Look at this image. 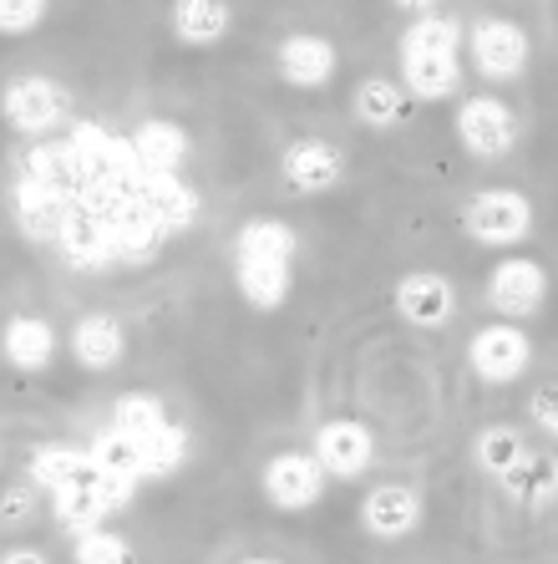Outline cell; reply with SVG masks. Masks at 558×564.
I'll return each instance as SVG.
<instances>
[{
  "instance_id": "6da1fadb",
  "label": "cell",
  "mask_w": 558,
  "mask_h": 564,
  "mask_svg": "<svg viewBox=\"0 0 558 564\" xmlns=\"http://www.w3.org/2000/svg\"><path fill=\"white\" fill-rule=\"evenodd\" d=\"M457 21L447 15H416L412 31L402 36V77L406 93L422 97V102H441V97L457 93L462 82V66H457Z\"/></svg>"
},
{
  "instance_id": "7a4b0ae2",
  "label": "cell",
  "mask_w": 558,
  "mask_h": 564,
  "mask_svg": "<svg viewBox=\"0 0 558 564\" xmlns=\"http://www.w3.org/2000/svg\"><path fill=\"white\" fill-rule=\"evenodd\" d=\"M0 112H6V122H11L15 132L41 138V132L62 128V122L72 118V97H66V87L62 82H52V77H21V82L6 87Z\"/></svg>"
},
{
  "instance_id": "3957f363",
  "label": "cell",
  "mask_w": 558,
  "mask_h": 564,
  "mask_svg": "<svg viewBox=\"0 0 558 564\" xmlns=\"http://www.w3.org/2000/svg\"><path fill=\"white\" fill-rule=\"evenodd\" d=\"M533 209L518 188H482L478 198L462 214V229H468L478 245H518L528 235Z\"/></svg>"
},
{
  "instance_id": "277c9868",
  "label": "cell",
  "mask_w": 558,
  "mask_h": 564,
  "mask_svg": "<svg viewBox=\"0 0 558 564\" xmlns=\"http://www.w3.org/2000/svg\"><path fill=\"white\" fill-rule=\"evenodd\" d=\"M457 138H462V148L472 158L497 163V158H507L513 143H518V122H513V112L497 97H468V102L457 107Z\"/></svg>"
},
{
  "instance_id": "5b68a950",
  "label": "cell",
  "mask_w": 558,
  "mask_h": 564,
  "mask_svg": "<svg viewBox=\"0 0 558 564\" xmlns=\"http://www.w3.org/2000/svg\"><path fill=\"white\" fill-rule=\"evenodd\" d=\"M468 361L482 381H493V387H507V381H518L533 361V346L518 326H482L468 346Z\"/></svg>"
},
{
  "instance_id": "8992f818",
  "label": "cell",
  "mask_w": 558,
  "mask_h": 564,
  "mask_svg": "<svg viewBox=\"0 0 558 564\" xmlns=\"http://www.w3.org/2000/svg\"><path fill=\"white\" fill-rule=\"evenodd\" d=\"M371 458H376V437H371L365 422L336 417L315 433V463L325 468V478H330V473H336V478H361V473L371 468Z\"/></svg>"
},
{
  "instance_id": "52a82bcc",
  "label": "cell",
  "mask_w": 558,
  "mask_h": 564,
  "mask_svg": "<svg viewBox=\"0 0 558 564\" xmlns=\"http://www.w3.org/2000/svg\"><path fill=\"white\" fill-rule=\"evenodd\" d=\"M264 494H270L274 509H285V513L310 509L325 494V468L315 463V453H280L264 468Z\"/></svg>"
},
{
  "instance_id": "ba28073f",
  "label": "cell",
  "mask_w": 558,
  "mask_h": 564,
  "mask_svg": "<svg viewBox=\"0 0 558 564\" xmlns=\"http://www.w3.org/2000/svg\"><path fill=\"white\" fill-rule=\"evenodd\" d=\"M544 295H548V275H544V264H533V260H503L488 275V305L497 315H507V321L533 315L544 305Z\"/></svg>"
},
{
  "instance_id": "9c48e42d",
  "label": "cell",
  "mask_w": 558,
  "mask_h": 564,
  "mask_svg": "<svg viewBox=\"0 0 558 564\" xmlns=\"http://www.w3.org/2000/svg\"><path fill=\"white\" fill-rule=\"evenodd\" d=\"M285 184L295 188V194H330V188L340 184V148L325 143V138H295V143L285 148Z\"/></svg>"
},
{
  "instance_id": "30bf717a",
  "label": "cell",
  "mask_w": 558,
  "mask_h": 564,
  "mask_svg": "<svg viewBox=\"0 0 558 564\" xmlns=\"http://www.w3.org/2000/svg\"><path fill=\"white\" fill-rule=\"evenodd\" d=\"M472 56H478V72L493 82H513L528 62V36H523L513 21H482L472 31Z\"/></svg>"
},
{
  "instance_id": "8fae6325",
  "label": "cell",
  "mask_w": 558,
  "mask_h": 564,
  "mask_svg": "<svg viewBox=\"0 0 558 564\" xmlns=\"http://www.w3.org/2000/svg\"><path fill=\"white\" fill-rule=\"evenodd\" d=\"M361 524L376 539H406L416 524H422V499H416L406 484H381L365 494Z\"/></svg>"
},
{
  "instance_id": "7c38bea8",
  "label": "cell",
  "mask_w": 558,
  "mask_h": 564,
  "mask_svg": "<svg viewBox=\"0 0 558 564\" xmlns=\"http://www.w3.org/2000/svg\"><path fill=\"white\" fill-rule=\"evenodd\" d=\"M280 77L299 93H315L325 82L336 77V46L325 36H285L280 46Z\"/></svg>"
},
{
  "instance_id": "4fadbf2b",
  "label": "cell",
  "mask_w": 558,
  "mask_h": 564,
  "mask_svg": "<svg viewBox=\"0 0 558 564\" xmlns=\"http://www.w3.org/2000/svg\"><path fill=\"white\" fill-rule=\"evenodd\" d=\"M0 356L15 371H46L56 361V330L41 315H15L11 326L0 330Z\"/></svg>"
},
{
  "instance_id": "5bb4252c",
  "label": "cell",
  "mask_w": 558,
  "mask_h": 564,
  "mask_svg": "<svg viewBox=\"0 0 558 564\" xmlns=\"http://www.w3.org/2000/svg\"><path fill=\"white\" fill-rule=\"evenodd\" d=\"M396 311L412 326H441L452 315V285L431 270H416V275L396 280Z\"/></svg>"
},
{
  "instance_id": "9a60e30c",
  "label": "cell",
  "mask_w": 558,
  "mask_h": 564,
  "mask_svg": "<svg viewBox=\"0 0 558 564\" xmlns=\"http://www.w3.org/2000/svg\"><path fill=\"white\" fill-rule=\"evenodd\" d=\"M128 148H132V158H138L143 173H178V163L188 158V132H183L178 122L147 118V122H138Z\"/></svg>"
},
{
  "instance_id": "2e32d148",
  "label": "cell",
  "mask_w": 558,
  "mask_h": 564,
  "mask_svg": "<svg viewBox=\"0 0 558 564\" xmlns=\"http://www.w3.org/2000/svg\"><path fill=\"white\" fill-rule=\"evenodd\" d=\"M128 351V336H122L118 315H81L77 330H72V356H77L87 371H112Z\"/></svg>"
},
{
  "instance_id": "e0dca14e",
  "label": "cell",
  "mask_w": 558,
  "mask_h": 564,
  "mask_svg": "<svg viewBox=\"0 0 558 564\" xmlns=\"http://www.w3.org/2000/svg\"><path fill=\"white\" fill-rule=\"evenodd\" d=\"M229 0H173V36L183 46H214L229 36Z\"/></svg>"
},
{
  "instance_id": "ac0fdd59",
  "label": "cell",
  "mask_w": 558,
  "mask_h": 564,
  "mask_svg": "<svg viewBox=\"0 0 558 564\" xmlns=\"http://www.w3.org/2000/svg\"><path fill=\"white\" fill-rule=\"evenodd\" d=\"M239 295L254 311H280L289 301V260H239Z\"/></svg>"
},
{
  "instance_id": "d6986e66",
  "label": "cell",
  "mask_w": 558,
  "mask_h": 564,
  "mask_svg": "<svg viewBox=\"0 0 558 564\" xmlns=\"http://www.w3.org/2000/svg\"><path fill=\"white\" fill-rule=\"evenodd\" d=\"M87 478H97V468H91V458L77 453V447H41L36 458H31V484L52 488V494H62L72 484H87Z\"/></svg>"
},
{
  "instance_id": "ffe728a7",
  "label": "cell",
  "mask_w": 558,
  "mask_h": 564,
  "mask_svg": "<svg viewBox=\"0 0 558 564\" xmlns=\"http://www.w3.org/2000/svg\"><path fill=\"white\" fill-rule=\"evenodd\" d=\"M239 260H295V229L285 219H249L239 229Z\"/></svg>"
},
{
  "instance_id": "44dd1931",
  "label": "cell",
  "mask_w": 558,
  "mask_h": 564,
  "mask_svg": "<svg viewBox=\"0 0 558 564\" xmlns=\"http://www.w3.org/2000/svg\"><path fill=\"white\" fill-rule=\"evenodd\" d=\"M402 107H406V93L386 77H365L361 87H355V118H361L365 128H396V122H402Z\"/></svg>"
},
{
  "instance_id": "7402d4cb",
  "label": "cell",
  "mask_w": 558,
  "mask_h": 564,
  "mask_svg": "<svg viewBox=\"0 0 558 564\" xmlns=\"http://www.w3.org/2000/svg\"><path fill=\"white\" fill-rule=\"evenodd\" d=\"M163 422H168V412H163V402H157L153 392H122V397H118L112 427H118L122 437L143 443V437H153L157 427H163Z\"/></svg>"
},
{
  "instance_id": "603a6c76",
  "label": "cell",
  "mask_w": 558,
  "mask_h": 564,
  "mask_svg": "<svg viewBox=\"0 0 558 564\" xmlns=\"http://www.w3.org/2000/svg\"><path fill=\"white\" fill-rule=\"evenodd\" d=\"M143 478H168L183 468V453H188V437H183L178 422H163L153 437H143Z\"/></svg>"
},
{
  "instance_id": "cb8c5ba5",
  "label": "cell",
  "mask_w": 558,
  "mask_h": 564,
  "mask_svg": "<svg viewBox=\"0 0 558 564\" xmlns=\"http://www.w3.org/2000/svg\"><path fill=\"white\" fill-rule=\"evenodd\" d=\"M523 458H528V447H523V437L513 433V427H488V433L478 437V463L488 473H497V478H507Z\"/></svg>"
},
{
  "instance_id": "d4e9b609",
  "label": "cell",
  "mask_w": 558,
  "mask_h": 564,
  "mask_svg": "<svg viewBox=\"0 0 558 564\" xmlns=\"http://www.w3.org/2000/svg\"><path fill=\"white\" fill-rule=\"evenodd\" d=\"M77 564H132L128 539L118 529H81L77 534Z\"/></svg>"
},
{
  "instance_id": "484cf974",
  "label": "cell",
  "mask_w": 558,
  "mask_h": 564,
  "mask_svg": "<svg viewBox=\"0 0 558 564\" xmlns=\"http://www.w3.org/2000/svg\"><path fill=\"white\" fill-rule=\"evenodd\" d=\"M46 6L52 0H0V31L6 36H26L46 21Z\"/></svg>"
},
{
  "instance_id": "4316f807",
  "label": "cell",
  "mask_w": 558,
  "mask_h": 564,
  "mask_svg": "<svg viewBox=\"0 0 558 564\" xmlns=\"http://www.w3.org/2000/svg\"><path fill=\"white\" fill-rule=\"evenodd\" d=\"M31 519H36V488L11 484L0 494V529H26Z\"/></svg>"
},
{
  "instance_id": "83f0119b",
  "label": "cell",
  "mask_w": 558,
  "mask_h": 564,
  "mask_svg": "<svg viewBox=\"0 0 558 564\" xmlns=\"http://www.w3.org/2000/svg\"><path fill=\"white\" fill-rule=\"evenodd\" d=\"M533 417H538V427H544L548 437H558V381L538 387V397H533Z\"/></svg>"
},
{
  "instance_id": "f1b7e54d",
  "label": "cell",
  "mask_w": 558,
  "mask_h": 564,
  "mask_svg": "<svg viewBox=\"0 0 558 564\" xmlns=\"http://www.w3.org/2000/svg\"><path fill=\"white\" fill-rule=\"evenodd\" d=\"M0 564H46V554H36V550H11V554H0Z\"/></svg>"
},
{
  "instance_id": "f546056e",
  "label": "cell",
  "mask_w": 558,
  "mask_h": 564,
  "mask_svg": "<svg viewBox=\"0 0 558 564\" xmlns=\"http://www.w3.org/2000/svg\"><path fill=\"white\" fill-rule=\"evenodd\" d=\"M396 6H406V11H431L437 0H396Z\"/></svg>"
},
{
  "instance_id": "4dcf8cb0",
  "label": "cell",
  "mask_w": 558,
  "mask_h": 564,
  "mask_svg": "<svg viewBox=\"0 0 558 564\" xmlns=\"http://www.w3.org/2000/svg\"><path fill=\"white\" fill-rule=\"evenodd\" d=\"M244 564H280V560H244Z\"/></svg>"
}]
</instances>
